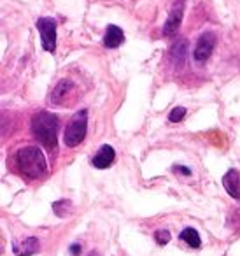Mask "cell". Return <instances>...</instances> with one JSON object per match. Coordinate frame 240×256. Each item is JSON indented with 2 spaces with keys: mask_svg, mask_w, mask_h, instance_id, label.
Returning <instances> with one entry per match:
<instances>
[{
  "mask_svg": "<svg viewBox=\"0 0 240 256\" xmlns=\"http://www.w3.org/2000/svg\"><path fill=\"white\" fill-rule=\"evenodd\" d=\"M58 128H60V120L56 114H51L48 110H40V112L34 114L32 134L48 151H56Z\"/></svg>",
  "mask_w": 240,
  "mask_h": 256,
  "instance_id": "cell-1",
  "label": "cell"
},
{
  "mask_svg": "<svg viewBox=\"0 0 240 256\" xmlns=\"http://www.w3.org/2000/svg\"><path fill=\"white\" fill-rule=\"evenodd\" d=\"M16 165L23 176L30 179H39L48 172V164L42 151L37 146H26L16 153Z\"/></svg>",
  "mask_w": 240,
  "mask_h": 256,
  "instance_id": "cell-2",
  "label": "cell"
},
{
  "mask_svg": "<svg viewBox=\"0 0 240 256\" xmlns=\"http://www.w3.org/2000/svg\"><path fill=\"white\" fill-rule=\"evenodd\" d=\"M86 128H88V110L81 109L70 118L67 128H65L64 140L68 148H76L84 140Z\"/></svg>",
  "mask_w": 240,
  "mask_h": 256,
  "instance_id": "cell-3",
  "label": "cell"
},
{
  "mask_svg": "<svg viewBox=\"0 0 240 256\" xmlns=\"http://www.w3.org/2000/svg\"><path fill=\"white\" fill-rule=\"evenodd\" d=\"M36 25L40 34V42H42L44 51L54 53L56 50V22L53 18H39Z\"/></svg>",
  "mask_w": 240,
  "mask_h": 256,
  "instance_id": "cell-4",
  "label": "cell"
},
{
  "mask_svg": "<svg viewBox=\"0 0 240 256\" xmlns=\"http://www.w3.org/2000/svg\"><path fill=\"white\" fill-rule=\"evenodd\" d=\"M216 44H218V36L214 32H204L198 37L196 44H194V51H193V58L198 64H204L205 60H208L214 51Z\"/></svg>",
  "mask_w": 240,
  "mask_h": 256,
  "instance_id": "cell-5",
  "label": "cell"
},
{
  "mask_svg": "<svg viewBox=\"0 0 240 256\" xmlns=\"http://www.w3.org/2000/svg\"><path fill=\"white\" fill-rule=\"evenodd\" d=\"M182 16H184V0H177L174 8L170 9V14L166 18L165 25H163V36L172 37L177 34L180 23H182Z\"/></svg>",
  "mask_w": 240,
  "mask_h": 256,
  "instance_id": "cell-6",
  "label": "cell"
},
{
  "mask_svg": "<svg viewBox=\"0 0 240 256\" xmlns=\"http://www.w3.org/2000/svg\"><path fill=\"white\" fill-rule=\"evenodd\" d=\"M76 84L68 79H62L56 86H54L53 93H51V104L54 106H67V98H74Z\"/></svg>",
  "mask_w": 240,
  "mask_h": 256,
  "instance_id": "cell-7",
  "label": "cell"
},
{
  "mask_svg": "<svg viewBox=\"0 0 240 256\" xmlns=\"http://www.w3.org/2000/svg\"><path fill=\"white\" fill-rule=\"evenodd\" d=\"M40 249V240L37 237H26L22 240L12 242V251L18 256H32L36 252H39Z\"/></svg>",
  "mask_w": 240,
  "mask_h": 256,
  "instance_id": "cell-8",
  "label": "cell"
},
{
  "mask_svg": "<svg viewBox=\"0 0 240 256\" xmlns=\"http://www.w3.org/2000/svg\"><path fill=\"white\" fill-rule=\"evenodd\" d=\"M114 158H116L114 148L109 146V144H104V146L95 153V156L92 158V165L95 168H100V170H102V168H107L114 164Z\"/></svg>",
  "mask_w": 240,
  "mask_h": 256,
  "instance_id": "cell-9",
  "label": "cell"
},
{
  "mask_svg": "<svg viewBox=\"0 0 240 256\" xmlns=\"http://www.w3.org/2000/svg\"><path fill=\"white\" fill-rule=\"evenodd\" d=\"M222 186H224V190L228 192L230 196H233V198L238 200L240 198V174H238V170L232 168V170L226 172V174L222 176Z\"/></svg>",
  "mask_w": 240,
  "mask_h": 256,
  "instance_id": "cell-10",
  "label": "cell"
},
{
  "mask_svg": "<svg viewBox=\"0 0 240 256\" xmlns=\"http://www.w3.org/2000/svg\"><path fill=\"white\" fill-rule=\"evenodd\" d=\"M124 39L123 30L120 28L118 25H109L106 28V36H104V46L109 48V50H114L118 48Z\"/></svg>",
  "mask_w": 240,
  "mask_h": 256,
  "instance_id": "cell-11",
  "label": "cell"
},
{
  "mask_svg": "<svg viewBox=\"0 0 240 256\" xmlns=\"http://www.w3.org/2000/svg\"><path fill=\"white\" fill-rule=\"evenodd\" d=\"M186 50H188V40L179 39L170 50V60L176 64V67H182L184 58H186Z\"/></svg>",
  "mask_w": 240,
  "mask_h": 256,
  "instance_id": "cell-12",
  "label": "cell"
},
{
  "mask_svg": "<svg viewBox=\"0 0 240 256\" xmlns=\"http://www.w3.org/2000/svg\"><path fill=\"white\" fill-rule=\"evenodd\" d=\"M179 238L186 242L188 246H191V248H200V244H202L200 235H198V232L194 230V228H184V230L180 232Z\"/></svg>",
  "mask_w": 240,
  "mask_h": 256,
  "instance_id": "cell-13",
  "label": "cell"
},
{
  "mask_svg": "<svg viewBox=\"0 0 240 256\" xmlns=\"http://www.w3.org/2000/svg\"><path fill=\"white\" fill-rule=\"evenodd\" d=\"M184 116H186V109H184V107H176V109L168 114V121H172V123H179V121L184 120Z\"/></svg>",
  "mask_w": 240,
  "mask_h": 256,
  "instance_id": "cell-14",
  "label": "cell"
},
{
  "mask_svg": "<svg viewBox=\"0 0 240 256\" xmlns=\"http://www.w3.org/2000/svg\"><path fill=\"white\" fill-rule=\"evenodd\" d=\"M154 238H156V242H158L160 246H165V244H168V242H170V234L166 230H158L154 234Z\"/></svg>",
  "mask_w": 240,
  "mask_h": 256,
  "instance_id": "cell-15",
  "label": "cell"
},
{
  "mask_svg": "<svg viewBox=\"0 0 240 256\" xmlns=\"http://www.w3.org/2000/svg\"><path fill=\"white\" fill-rule=\"evenodd\" d=\"M70 252H72V254H79V252H81V246H79V244H72L70 246Z\"/></svg>",
  "mask_w": 240,
  "mask_h": 256,
  "instance_id": "cell-16",
  "label": "cell"
},
{
  "mask_svg": "<svg viewBox=\"0 0 240 256\" xmlns=\"http://www.w3.org/2000/svg\"><path fill=\"white\" fill-rule=\"evenodd\" d=\"M176 170H177V172L180 170L184 176H191V170H190V168H188V167H176Z\"/></svg>",
  "mask_w": 240,
  "mask_h": 256,
  "instance_id": "cell-17",
  "label": "cell"
},
{
  "mask_svg": "<svg viewBox=\"0 0 240 256\" xmlns=\"http://www.w3.org/2000/svg\"><path fill=\"white\" fill-rule=\"evenodd\" d=\"M88 256H98V252H95V251H93V252H90Z\"/></svg>",
  "mask_w": 240,
  "mask_h": 256,
  "instance_id": "cell-18",
  "label": "cell"
}]
</instances>
